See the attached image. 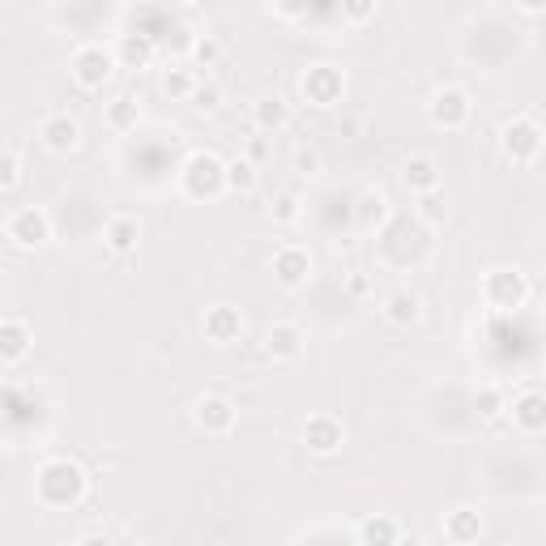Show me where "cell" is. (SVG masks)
<instances>
[{
    "mask_svg": "<svg viewBox=\"0 0 546 546\" xmlns=\"http://www.w3.org/2000/svg\"><path fill=\"white\" fill-rule=\"evenodd\" d=\"M197 90L201 82L192 77V69H184V64H167V73H163V94L175 103H184V99H197Z\"/></svg>",
    "mask_w": 546,
    "mask_h": 546,
    "instance_id": "24",
    "label": "cell"
},
{
    "mask_svg": "<svg viewBox=\"0 0 546 546\" xmlns=\"http://www.w3.org/2000/svg\"><path fill=\"white\" fill-rule=\"evenodd\" d=\"M192 423H197L205 436H231L239 423V406L227 393H205V397H197V406H192Z\"/></svg>",
    "mask_w": 546,
    "mask_h": 546,
    "instance_id": "9",
    "label": "cell"
},
{
    "mask_svg": "<svg viewBox=\"0 0 546 546\" xmlns=\"http://www.w3.org/2000/svg\"><path fill=\"white\" fill-rule=\"evenodd\" d=\"M265 350H269V359H299L303 355V329L291 325V320H282V325H273L265 333Z\"/></svg>",
    "mask_w": 546,
    "mask_h": 546,
    "instance_id": "20",
    "label": "cell"
},
{
    "mask_svg": "<svg viewBox=\"0 0 546 546\" xmlns=\"http://www.w3.org/2000/svg\"><path fill=\"white\" fill-rule=\"evenodd\" d=\"M107 124L116 128V133H133V128L141 124V107H137V99H128V94L111 99V103H107Z\"/></svg>",
    "mask_w": 546,
    "mask_h": 546,
    "instance_id": "25",
    "label": "cell"
},
{
    "mask_svg": "<svg viewBox=\"0 0 546 546\" xmlns=\"http://www.w3.org/2000/svg\"><path fill=\"white\" fill-rule=\"evenodd\" d=\"M384 205H389V201H384L380 192H367V197H363V222H372V218L380 222L384 218Z\"/></svg>",
    "mask_w": 546,
    "mask_h": 546,
    "instance_id": "33",
    "label": "cell"
},
{
    "mask_svg": "<svg viewBox=\"0 0 546 546\" xmlns=\"http://www.w3.org/2000/svg\"><path fill=\"white\" fill-rule=\"evenodd\" d=\"M30 342H35V333H30V325L22 316H5L0 320V359H5L9 367L22 363L30 355Z\"/></svg>",
    "mask_w": 546,
    "mask_h": 546,
    "instance_id": "15",
    "label": "cell"
},
{
    "mask_svg": "<svg viewBox=\"0 0 546 546\" xmlns=\"http://www.w3.org/2000/svg\"><path fill=\"white\" fill-rule=\"evenodd\" d=\"M384 320L397 325V329L419 325V320H423V299L414 295V291H393L389 299H384Z\"/></svg>",
    "mask_w": 546,
    "mask_h": 546,
    "instance_id": "19",
    "label": "cell"
},
{
    "mask_svg": "<svg viewBox=\"0 0 546 546\" xmlns=\"http://www.w3.org/2000/svg\"><path fill=\"white\" fill-rule=\"evenodd\" d=\"M478 414H483V423H500L504 414H508V397H504V389L487 384V389L478 393Z\"/></svg>",
    "mask_w": 546,
    "mask_h": 546,
    "instance_id": "26",
    "label": "cell"
},
{
    "mask_svg": "<svg viewBox=\"0 0 546 546\" xmlns=\"http://www.w3.org/2000/svg\"><path fill=\"white\" fill-rule=\"evenodd\" d=\"M419 218L423 222H444V197H440V192H427V197H419Z\"/></svg>",
    "mask_w": 546,
    "mask_h": 546,
    "instance_id": "30",
    "label": "cell"
},
{
    "mask_svg": "<svg viewBox=\"0 0 546 546\" xmlns=\"http://www.w3.org/2000/svg\"><path fill=\"white\" fill-rule=\"evenodd\" d=\"M252 120L261 133H282V128L291 124V103H286L282 94H265V99L252 103Z\"/></svg>",
    "mask_w": 546,
    "mask_h": 546,
    "instance_id": "18",
    "label": "cell"
},
{
    "mask_svg": "<svg viewBox=\"0 0 546 546\" xmlns=\"http://www.w3.org/2000/svg\"><path fill=\"white\" fill-rule=\"evenodd\" d=\"M269 218H273V222H295V218H299V197H295V192H282V197H273Z\"/></svg>",
    "mask_w": 546,
    "mask_h": 546,
    "instance_id": "29",
    "label": "cell"
},
{
    "mask_svg": "<svg viewBox=\"0 0 546 546\" xmlns=\"http://www.w3.org/2000/svg\"><path fill=\"white\" fill-rule=\"evenodd\" d=\"M500 150L508 163H534L542 150V124L534 116H512L500 128Z\"/></svg>",
    "mask_w": 546,
    "mask_h": 546,
    "instance_id": "3",
    "label": "cell"
},
{
    "mask_svg": "<svg viewBox=\"0 0 546 546\" xmlns=\"http://www.w3.org/2000/svg\"><path fill=\"white\" fill-rule=\"evenodd\" d=\"M397 546H427V542H423L419 534H401V542H397Z\"/></svg>",
    "mask_w": 546,
    "mask_h": 546,
    "instance_id": "38",
    "label": "cell"
},
{
    "mask_svg": "<svg viewBox=\"0 0 546 546\" xmlns=\"http://www.w3.org/2000/svg\"><path fill=\"white\" fill-rule=\"evenodd\" d=\"M273 278H278V286H286V291H299V286L312 278V252L299 244H282L273 252Z\"/></svg>",
    "mask_w": 546,
    "mask_h": 546,
    "instance_id": "11",
    "label": "cell"
},
{
    "mask_svg": "<svg viewBox=\"0 0 546 546\" xmlns=\"http://www.w3.org/2000/svg\"><path fill=\"white\" fill-rule=\"evenodd\" d=\"M35 495H39L43 508H69V504H77V500L86 495V474H82V465L69 461V457L43 461L39 474H35Z\"/></svg>",
    "mask_w": 546,
    "mask_h": 546,
    "instance_id": "1",
    "label": "cell"
},
{
    "mask_svg": "<svg viewBox=\"0 0 546 546\" xmlns=\"http://www.w3.org/2000/svg\"><path fill=\"white\" fill-rule=\"evenodd\" d=\"M350 291H355V295H367V291H372V282H367L363 273H350Z\"/></svg>",
    "mask_w": 546,
    "mask_h": 546,
    "instance_id": "36",
    "label": "cell"
},
{
    "mask_svg": "<svg viewBox=\"0 0 546 546\" xmlns=\"http://www.w3.org/2000/svg\"><path fill=\"white\" fill-rule=\"evenodd\" d=\"M137 239H141V222H137L133 214H111V218H107L103 244H107L111 252H120V256L137 252Z\"/></svg>",
    "mask_w": 546,
    "mask_h": 546,
    "instance_id": "17",
    "label": "cell"
},
{
    "mask_svg": "<svg viewBox=\"0 0 546 546\" xmlns=\"http://www.w3.org/2000/svg\"><path fill=\"white\" fill-rule=\"evenodd\" d=\"M508 414L525 436H538V431H546V393L542 389H521L508 401Z\"/></svg>",
    "mask_w": 546,
    "mask_h": 546,
    "instance_id": "13",
    "label": "cell"
},
{
    "mask_svg": "<svg viewBox=\"0 0 546 546\" xmlns=\"http://www.w3.org/2000/svg\"><path fill=\"white\" fill-rule=\"evenodd\" d=\"M69 69H73V82L82 90H103L111 82V69H116V56H111L103 43H82L73 52Z\"/></svg>",
    "mask_w": 546,
    "mask_h": 546,
    "instance_id": "4",
    "label": "cell"
},
{
    "mask_svg": "<svg viewBox=\"0 0 546 546\" xmlns=\"http://www.w3.org/2000/svg\"><path fill=\"white\" fill-rule=\"evenodd\" d=\"M265 154H269V150H265V141H261V137H252V146H248V163H261Z\"/></svg>",
    "mask_w": 546,
    "mask_h": 546,
    "instance_id": "35",
    "label": "cell"
},
{
    "mask_svg": "<svg viewBox=\"0 0 546 546\" xmlns=\"http://www.w3.org/2000/svg\"><path fill=\"white\" fill-rule=\"evenodd\" d=\"M5 235L13 248H43L52 239V218H47L39 205H18L9 218H5Z\"/></svg>",
    "mask_w": 546,
    "mask_h": 546,
    "instance_id": "5",
    "label": "cell"
},
{
    "mask_svg": "<svg viewBox=\"0 0 546 546\" xmlns=\"http://www.w3.org/2000/svg\"><path fill=\"white\" fill-rule=\"evenodd\" d=\"M299 90L312 107H333V103H342V94H346V73L337 69V64H312V69L299 77Z\"/></svg>",
    "mask_w": 546,
    "mask_h": 546,
    "instance_id": "8",
    "label": "cell"
},
{
    "mask_svg": "<svg viewBox=\"0 0 546 546\" xmlns=\"http://www.w3.org/2000/svg\"><path fill=\"white\" fill-rule=\"evenodd\" d=\"M342 13H346V22H367V18H376V0H346Z\"/></svg>",
    "mask_w": 546,
    "mask_h": 546,
    "instance_id": "31",
    "label": "cell"
},
{
    "mask_svg": "<svg viewBox=\"0 0 546 546\" xmlns=\"http://www.w3.org/2000/svg\"><path fill=\"white\" fill-rule=\"evenodd\" d=\"M180 188L188 192L192 201H210V197H218V192L227 188V163H222L214 150L188 154L184 167H180Z\"/></svg>",
    "mask_w": 546,
    "mask_h": 546,
    "instance_id": "2",
    "label": "cell"
},
{
    "mask_svg": "<svg viewBox=\"0 0 546 546\" xmlns=\"http://www.w3.org/2000/svg\"><path fill=\"white\" fill-rule=\"evenodd\" d=\"M201 329L210 342L231 346V342H239V333H244V316H239V308H231V303H214V308H205Z\"/></svg>",
    "mask_w": 546,
    "mask_h": 546,
    "instance_id": "14",
    "label": "cell"
},
{
    "mask_svg": "<svg viewBox=\"0 0 546 546\" xmlns=\"http://www.w3.org/2000/svg\"><path fill=\"white\" fill-rule=\"evenodd\" d=\"M56 546H73V542H56Z\"/></svg>",
    "mask_w": 546,
    "mask_h": 546,
    "instance_id": "40",
    "label": "cell"
},
{
    "mask_svg": "<svg viewBox=\"0 0 546 546\" xmlns=\"http://www.w3.org/2000/svg\"><path fill=\"white\" fill-rule=\"evenodd\" d=\"M483 299L491 303V308L500 312H512V308H525L529 299V278L521 269H491L483 278Z\"/></svg>",
    "mask_w": 546,
    "mask_h": 546,
    "instance_id": "6",
    "label": "cell"
},
{
    "mask_svg": "<svg viewBox=\"0 0 546 546\" xmlns=\"http://www.w3.org/2000/svg\"><path fill=\"white\" fill-rule=\"evenodd\" d=\"M470 94H465L461 86H440L436 94H431V103H427V116L436 128H444V133H457V128L470 124Z\"/></svg>",
    "mask_w": 546,
    "mask_h": 546,
    "instance_id": "7",
    "label": "cell"
},
{
    "mask_svg": "<svg viewBox=\"0 0 546 546\" xmlns=\"http://www.w3.org/2000/svg\"><path fill=\"white\" fill-rule=\"evenodd\" d=\"M295 167H299V171H312V167H316V154H312V150H308V154L299 150V154H295Z\"/></svg>",
    "mask_w": 546,
    "mask_h": 546,
    "instance_id": "37",
    "label": "cell"
},
{
    "mask_svg": "<svg viewBox=\"0 0 546 546\" xmlns=\"http://www.w3.org/2000/svg\"><path fill=\"white\" fill-rule=\"evenodd\" d=\"M342 444H346V427H342V419H333V414H312V419L303 423V448H308V453L333 457Z\"/></svg>",
    "mask_w": 546,
    "mask_h": 546,
    "instance_id": "10",
    "label": "cell"
},
{
    "mask_svg": "<svg viewBox=\"0 0 546 546\" xmlns=\"http://www.w3.org/2000/svg\"><path fill=\"white\" fill-rule=\"evenodd\" d=\"M218 52H222L218 39H210V35H205V39H192V56H197L201 64H214V60H218Z\"/></svg>",
    "mask_w": 546,
    "mask_h": 546,
    "instance_id": "32",
    "label": "cell"
},
{
    "mask_svg": "<svg viewBox=\"0 0 546 546\" xmlns=\"http://www.w3.org/2000/svg\"><path fill=\"white\" fill-rule=\"evenodd\" d=\"M39 141L52 154H69V150H77V141H82V124H77L69 111H52V116H43V124H39Z\"/></svg>",
    "mask_w": 546,
    "mask_h": 546,
    "instance_id": "12",
    "label": "cell"
},
{
    "mask_svg": "<svg viewBox=\"0 0 546 546\" xmlns=\"http://www.w3.org/2000/svg\"><path fill=\"white\" fill-rule=\"evenodd\" d=\"M218 99H222V90H218L214 82H205V86L197 90V99H192V103H197L201 111H214V107H218Z\"/></svg>",
    "mask_w": 546,
    "mask_h": 546,
    "instance_id": "34",
    "label": "cell"
},
{
    "mask_svg": "<svg viewBox=\"0 0 546 546\" xmlns=\"http://www.w3.org/2000/svg\"><path fill=\"white\" fill-rule=\"evenodd\" d=\"M401 184H406L410 192H419V197L436 192V188H440V167H436V158H427V154L406 158V163H401Z\"/></svg>",
    "mask_w": 546,
    "mask_h": 546,
    "instance_id": "16",
    "label": "cell"
},
{
    "mask_svg": "<svg viewBox=\"0 0 546 546\" xmlns=\"http://www.w3.org/2000/svg\"><path fill=\"white\" fill-rule=\"evenodd\" d=\"M444 534L453 538V542H478V534H483V517H478L474 508H457V512H448V521H444Z\"/></svg>",
    "mask_w": 546,
    "mask_h": 546,
    "instance_id": "23",
    "label": "cell"
},
{
    "mask_svg": "<svg viewBox=\"0 0 546 546\" xmlns=\"http://www.w3.org/2000/svg\"><path fill=\"white\" fill-rule=\"evenodd\" d=\"M116 60L124 64V69H146V64L154 60V35H120L116 43Z\"/></svg>",
    "mask_w": 546,
    "mask_h": 546,
    "instance_id": "22",
    "label": "cell"
},
{
    "mask_svg": "<svg viewBox=\"0 0 546 546\" xmlns=\"http://www.w3.org/2000/svg\"><path fill=\"white\" fill-rule=\"evenodd\" d=\"M227 188L252 192L256 188V163H248V158H231L227 163Z\"/></svg>",
    "mask_w": 546,
    "mask_h": 546,
    "instance_id": "27",
    "label": "cell"
},
{
    "mask_svg": "<svg viewBox=\"0 0 546 546\" xmlns=\"http://www.w3.org/2000/svg\"><path fill=\"white\" fill-rule=\"evenodd\" d=\"M18 184H22V158L18 150H5V158H0V188L13 192Z\"/></svg>",
    "mask_w": 546,
    "mask_h": 546,
    "instance_id": "28",
    "label": "cell"
},
{
    "mask_svg": "<svg viewBox=\"0 0 546 546\" xmlns=\"http://www.w3.org/2000/svg\"><path fill=\"white\" fill-rule=\"evenodd\" d=\"M82 546H111V542H107V538H99V534H94V538H86Z\"/></svg>",
    "mask_w": 546,
    "mask_h": 546,
    "instance_id": "39",
    "label": "cell"
},
{
    "mask_svg": "<svg viewBox=\"0 0 546 546\" xmlns=\"http://www.w3.org/2000/svg\"><path fill=\"white\" fill-rule=\"evenodd\" d=\"M359 542H363V546H397V542H401L397 517H389V512H376V517H367V521L359 525Z\"/></svg>",
    "mask_w": 546,
    "mask_h": 546,
    "instance_id": "21",
    "label": "cell"
}]
</instances>
